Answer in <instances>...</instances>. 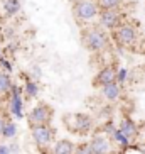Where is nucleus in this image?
Returning <instances> with one entry per match:
<instances>
[{
    "mask_svg": "<svg viewBox=\"0 0 145 154\" xmlns=\"http://www.w3.org/2000/svg\"><path fill=\"white\" fill-rule=\"evenodd\" d=\"M83 46L86 48L91 53H100V51H105L108 48V36L106 32L100 27H90L83 32Z\"/></svg>",
    "mask_w": 145,
    "mask_h": 154,
    "instance_id": "obj_1",
    "label": "nucleus"
},
{
    "mask_svg": "<svg viewBox=\"0 0 145 154\" xmlns=\"http://www.w3.org/2000/svg\"><path fill=\"white\" fill-rule=\"evenodd\" d=\"M64 122L69 131L79 136H86L93 129V119L86 113H68L64 117Z\"/></svg>",
    "mask_w": 145,
    "mask_h": 154,
    "instance_id": "obj_2",
    "label": "nucleus"
},
{
    "mask_svg": "<svg viewBox=\"0 0 145 154\" xmlns=\"http://www.w3.org/2000/svg\"><path fill=\"white\" fill-rule=\"evenodd\" d=\"M52 115H54V112H52V109H51L49 105L47 103H39L29 112V115H27L29 125L31 127L47 125V124H51V120H52Z\"/></svg>",
    "mask_w": 145,
    "mask_h": 154,
    "instance_id": "obj_3",
    "label": "nucleus"
},
{
    "mask_svg": "<svg viewBox=\"0 0 145 154\" xmlns=\"http://www.w3.org/2000/svg\"><path fill=\"white\" fill-rule=\"evenodd\" d=\"M72 10H74V15H76L78 20L88 22V20H91L98 15L100 9H98L95 0H78L72 5Z\"/></svg>",
    "mask_w": 145,
    "mask_h": 154,
    "instance_id": "obj_4",
    "label": "nucleus"
},
{
    "mask_svg": "<svg viewBox=\"0 0 145 154\" xmlns=\"http://www.w3.org/2000/svg\"><path fill=\"white\" fill-rule=\"evenodd\" d=\"M31 132H32V139H34V142L39 149H47L51 142L54 140V129L51 127V124L31 127Z\"/></svg>",
    "mask_w": 145,
    "mask_h": 154,
    "instance_id": "obj_5",
    "label": "nucleus"
},
{
    "mask_svg": "<svg viewBox=\"0 0 145 154\" xmlns=\"http://www.w3.org/2000/svg\"><path fill=\"white\" fill-rule=\"evenodd\" d=\"M88 147H90L91 154H111L113 149H111V140L106 134L103 132H98L91 137V140L88 142Z\"/></svg>",
    "mask_w": 145,
    "mask_h": 154,
    "instance_id": "obj_6",
    "label": "nucleus"
},
{
    "mask_svg": "<svg viewBox=\"0 0 145 154\" xmlns=\"http://www.w3.org/2000/svg\"><path fill=\"white\" fill-rule=\"evenodd\" d=\"M115 41L118 46H132L137 41V31L132 24H120L115 31Z\"/></svg>",
    "mask_w": 145,
    "mask_h": 154,
    "instance_id": "obj_7",
    "label": "nucleus"
},
{
    "mask_svg": "<svg viewBox=\"0 0 145 154\" xmlns=\"http://www.w3.org/2000/svg\"><path fill=\"white\" fill-rule=\"evenodd\" d=\"M22 93H20V88L15 85H12V88H10L9 91V110L10 113L14 115V117L17 119H22L24 113H22Z\"/></svg>",
    "mask_w": 145,
    "mask_h": 154,
    "instance_id": "obj_8",
    "label": "nucleus"
},
{
    "mask_svg": "<svg viewBox=\"0 0 145 154\" xmlns=\"http://www.w3.org/2000/svg\"><path fill=\"white\" fill-rule=\"evenodd\" d=\"M100 22L106 29H117L122 24V15L118 9H103L100 10Z\"/></svg>",
    "mask_w": 145,
    "mask_h": 154,
    "instance_id": "obj_9",
    "label": "nucleus"
},
{
    "mask_svg": "<svg viewBox=\"0 0 145 154\" xmlns=\"http://www.w3.org/2000/svg\"><path fill=\"white\" fill-rule=\"evenodd\" d=\"M115 75H117V71H115L111 66H105V68H101L100 71L96 73L95 80H93V85H95V86L108 85V83L115 82Z\"/></svg>",
    "mask_w": 145,
    "mask_h": 154,
    "instance_id": "obj_10",
    "label": "nucleus"
},
{
    "mask_svg": "<svg viewBox=\"0 0 145 154\" xmlns=\"http://www.w3.org/2000/svg\"><path fill=\"white\" fill-rule=\"evenodd\" d=\"M118 131L122 132L123 136H125V137H127V139L132 142L133 139H137V136H138L140 129L137 127L135 122H132L130 119H123L122 124H120V129H118Z\"/></svg>",
    "mask_w": 145,
    "mask_h": 154,
    "instance_id": "obj_11",
    "label": "nucleus"
},
{
    "mask_svg": "<svg viewBox=\"0 0 145 154\" xmlns=\"http://www.w3.org/2000/svg\"><path fill=\"white\" fill-rule=\"evenodd\" d=\"M120 93H122V90H120V85L117 82H111L108 85L101 86V95L105 97V100H108V102H117L120 98Z\"/></svg>",
    "mask_w": 145,
    "mask_h": 154,
    "instance_id": "obj_12",
    "label": "nucleus"
},
{
    "mask_svg": "<svg viewBox=\"0 0 145 154\" xmlns=\"http://www.w3.org/2000/svg\"><path fill=\"white\" fill-rule=\"evenodd\" d=\"M76 146L69 139H59L52 147V154H72Z\"/></svg>",
    "mask_w": 145,
    "mask_h": 154,
    "instance_id": "obj_13",
    "label": "nucleus"
},
{
    "mask_svg": "<svg viewBox=\"0 0 145 154\" xmlns=\"http://www.w3.org/2000/svg\"><path fill=\"white\" fill-rule=\"evenodd\" d=\"M2 9L7 17H12L20 10V0H4L2 2Z\"/></svg>",
    "mask_w": 145,
    "mask_h": 154,
    "instance_id": "obj_14",
    "label": "nucleus"
},
{
    "mask_svg": "<svg viewBox=\"0 0 145 154\" xmlns=\"http://www.w3.org/2000/svg\"><path fill=\"white\" fill-rule=\"evenodd\" d=\"M12 80H10L9 73H0V97L9 95L10 88H12Z\"/></svg>",
    "mask_w": 145,
    "mask_h": 154,
    "instance_id": "obj_15",
    "label": "nucleus"
},
{
    "mask_svg": "<svg viewBox=\"0 0 145 154\" xmlns=\"http://www.w3.org/2000/svg\"><path fill=\"white\" fill-rule=\"evenodd\" d=\"M15 134H17V125L14 122L7 120L4 129H2V132H0V136H4L5 139H12V137H15Z\"/></svg>",
    "mask_w": 145,
    "mask_h": 154,
    "instance_id": "obj_16",
    "label": "nucleus"
},
{
    "mask_svg": "<svg viewBox=\"0 0 145 154\" xmlns=\"http://www.w3.org/2000/svg\"><path fill=\"white\" fill-rule=\"evenodd\" d=\"M98 9L103 10V9H118L120 5L123 4V0H95Z\"/></svg>",
    "mask_w": 145,
    "mask_h": 154,
    "instance_id": "obj_17",
    "label": "nucleus"
},
{
    "mask_svg": "<svg viewBox=\"0 0 145 154\" xmlns=\"http://www.w3.org/2000/svg\"><path fill=\"white\" fill-rule=\"evenodd\" d=\"M24 91H25V95H27L29 98H37V95H39V85H37L34 80H29V82L25 83Z\"/></svg>",
    "mask_w": 145,
    "mask_h": 154,
    "instance_id": "obj_18",
    "label": "nucleus"
},
{
    "mask_svg": "<svg viewBox=\"0 0 145 154\" xmlns=\"http://www.w3.org/2000/svg\"><path fill=\"white\" fill-rule=\"evenodd\" d=\"M111 137H113L115 142H118V144L123 146V147H128V146H130V140L123 136V134L118 131V129H113V132H111Z\"/></svg>",
    "mask_w": 145,
    "mask_h": 154,
    "instance_id": "obj_19",
    "label": "nucleus"
},
{
    "mask_svg": "<svg viewBox=\"0 0 145 154\" xmlns=\"http://www.w3.org/2000/svg\"><path fill=\"white\" fill-rule=\"evenodd\" d=\"M128 78V69L127 68H120L117 71V75H115V82L118 83V85H123V83L127 82Z\"/></svg>",
    "mask_w": 145,
    "mask_h": 154,
    "instance_id": "obj_20",
    "label": "nucleus"
},
{
    "mask_svg": "<svg viewBox=\"0 0 145 154\" xmlns=\"http://www.w3.org/2000/svg\"><path fill=\"white\" fill-rule=\"evenodd\" d=\"M72 154H91V151L88 147V144H79L74 147V152Z\"/></svg>",
    "mask_w": 145,
    "mask_h": 154,
    "instance_id": "obj_21",
    "label": "nucleus"
},
{
    "mask_svg": "<svg viewBox=\"0 0 145 154\" xmlns=\"http://www.w3.org/2000/svg\"><path fill=\"white\" fill-rule=\"evenodd\" d=\"M0 64H2V66L5 68V71H7V73L12 71V66H10V63L7 61V59H0Z\"/></svg>",
    "mask_w": 145,
    "mask_h": 154,
    "instance_id": "obj_22",
    "label": "nucleus"
},
{
    "mask_svg": "<svg viewBox=\"0 0 145 154\" xmlns=\"http://www.w3.org/2000/svg\"><path fill=\"white\" fill-rule=\"evenodd\" d=\"M0 154H12L10 152V147L5 144H0Z\"/></svg>",
    "mask_w": 145,
    "mask_h": 154,
    "instance_id": "obj_23",
    "label": "nucleus"
},
{
    "mask_svg": "<svg viewBox=\"0 0 145 154\" xmlns=\"http://www.w3.org/2000/svg\"><path fill=\"white\" fill-rule=\"evenodd\" d=\"M5 122H7V120H5L4 117H2V115H0V132H2V129H4V125H5Z\"/></svg>",
    "mask_w": 145,
    "mask_h": 154,
    "instance_id": "obj_24",
    "label": "nucleus"
},
{
    "mask_svg": "<svg viewBox=\"0 0 145 154\" xmlns=\"http://www.w3.org/2000/svg\"><path fill=\"white\" fill-rule=\"evenodd\" d=\"M142 132H144V137H145V125L142 127Z\"/></svg>",
    "mask_w": 145,
    "mask_h": 154,
    "instance_id": "obj_25",
    "label": "nucleus"
},
{
    "mask_svg": "<svg viewBox=\"0 0 145 154\" xmlns=\"http://www.w3.org/2000/svg\"><path fill=\"white\" fill-rule=\"evenodd\" d=\"M71 2H72V4H74V2H78V0H71Z\"/></svg>",
    "mask_w": 145,
    "mask_h": 154,
    "instance_id": "obj_26",
    "label": "nucleus"
},
{
    "mask_svg": "<svg viewBox=\"0 0 145 154\" xmlns=\"http://www.w3.org/2000/svg\"><path fill=\"white\" fill-rule=\"evenodd\" d=\"M144 80H145V78H144Z\"/></svg>",
    "mask_w": 145,
    "mask_h": 154,
    "instance_id": "obj_27",
    "label": "nucleus"
}]
</instances>
